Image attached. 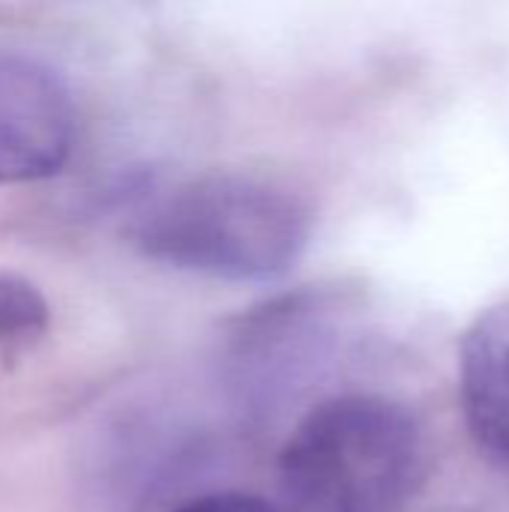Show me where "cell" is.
Wrapping results in <instances>:
<instances>
[{
  "mask_svg": "<svg viewBox=\"0 0 509 512\" xmlns=\"http://www.w3.org/2000/svg\"><path fill=\"white\" fill-rule=\"evenodd\" d=\"M309 234L306 201L252 174L183 180L147 198L132 216L141 255L225 282H264L288 273L306 252Z\"/></svg>",
  "mask_w": 509,
  "mask_h": 512,
  "instance_id": "1",
  "label": "cell"
},
{
  "mask_svg": "<svg viewBox=\"0 0 509 512\" xmlns=\"http://www.w3.org/2000/svg\"><path fill=\"white\" fill-rule=\"evenodd\" d=\"M426 477V438L414 414L375 393L315 405L279 456L294 512H402Z\"/></svg>",
  "mask_w": 509,
  "mask_h": 512,
  "instance_id": "2",
  "label": "cell"
},
{
  "mask_svg": "<svg viewBox=\"0 0 509 512\" xmlns=\"http://www.w3.org/2000/svg\"><path fill=\"white\" fill-rule=\"evenodd\" d=\"M75 132V102L63 78L36 57L0 51V183L60 174Z\"/></svg>",
  "mask_w": 509,
  "mask_h": 512,
  "instance_id": "3",
  "label": "cell"
},
{
  "mask_svg": "<svg viewBox=\"0 0 509 512\" xmlns=\"http://www.w3.org/2000/svg\"><path fill=\"white\" fill-rule=\"evenodd\" d=\"M459 396L480 453L509 468V297L468 324L459 345Z\"/></svg>",
  "mask_w": 509,
  "mask_h": 512,
  "instance_id": "4",
  "label": "cell"
},
{
  "mask_svg": "<svg viewBox=\"0 0 509 512\" xmlns=\"http://www.w3.org/2000/svg\"><path fill=\"white\" fill-rule=\"evenodd\" d=\"M51 324V309L42 291L18 276L0 273V354H21L33 348Z\"/></svg>",
  "mask_w": 509,
  "mask_h": 512,
  "instance_id": "5",
  "label": "cell"
},
{
  "mask_svg": "<svg viewBox=\"0 0 509 512\" xmlns=\"http://www.w3.org/2000/svg\"><path fill=\"white\" fill-rule=\"evenodd\" d=\"M174 512H279L276 507H270L261 498L252 495H240V492H222V495H204L195 498L183 507H177Z\"/></svg>",
  "mask_w": 509,
  "mask_h": 512,
  "instance_id": "6",
  "label": "cell"
}]
</instances>
